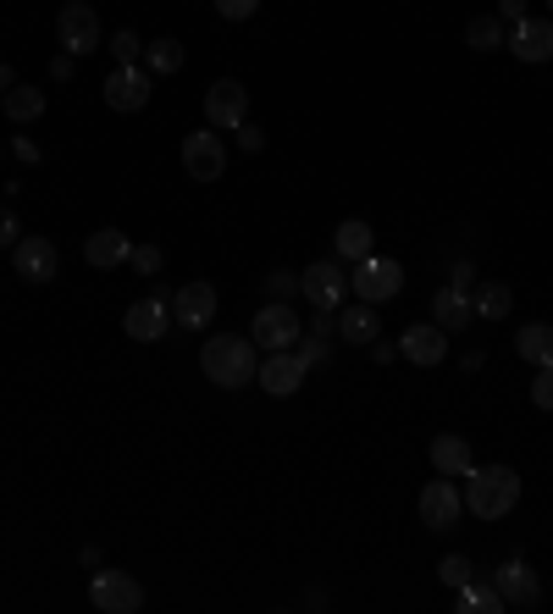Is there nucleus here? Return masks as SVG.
<instances>
[{"label":"nucleus","mask_w":553,"mask_h":614,"mask_svg":"<svg viewBox=\"0 0 553 614\" xmlns=\"http://www.w3.org/2000/svg\"><path fill=\"white\" fill-rule=\"evenodd\" d=\"M200 366H205V377H211L216 388H244V382H255V371H260V349H255V338L216 332V338L200 349Z\"/></svg>","instance_id":"1"},{"label":"nucleus","mask_w":553,"mask_h":614,"mask_svg":"<svg viewBox=\"0 0 553 614\" xmlns=\"http://www.w3.org/2000/svg\"><path fill=\"white\" fill-rule=\"evenodd\" d=\"M520 504V476L509 465H476L465 476V509L481 515V520H498Z\"/></svg>","instance_id":"2"},{"label":"nucleus","mask_w":553,"mask_h":614,"mask_svg":"<svg viewBox=\"0 0 553 614\" xmlns=\"http://www.w3.org/2000/svg\"><path fill=\"white\" fill-rule=\"evenodd\" d=\"M349 288H354L365 305H382V299H393V294L404 288V266L387 261V255H365V261H354Z\"/></svg>","instance_id":"3"},{"label":"nucleus","mask_w":553,"mask_h":614,"mask_svg":"<svg viewBox=\"0 0 553 614\" xmlns=\"http://www.w3.org/2000/svg\"><path fill=\"white\" fill-rule=\"evenodd\" d=\"M249 338H255V349H260V354H272V349H294V343L305 338V321H299V310H288L283 299H272L266 310H255Z\"/></svg>","instance_id":"4"},{"label":"nucleus","mask_w":553,"mask_h":614,"mask_svg":"<svg viewBox=\"0 0 553 614\" xmlns=\"http://www.w3.org/2000/svg\"><path fill=\"white\" fill-rule=\"evenodd\" d=\"M89 603H95L100 614H139V608H145V586H139L134 575H123V570H100V575L89 581Z\"/></svg>","instance_id":"5"},{"label":"nucleus","mask_w":553,"mask_h":614,"mask_svg":"<svg viewBox=\"0 0 553 614\" xmlns=\"http://www.w3.org/2000/svg\"><path fill=\"white\" fill-rule=\"evenodd\" d=\"M205 123L238 134V128L249 123V89H244L238 78H216V84L205 89Z\"/></svg>","instance_id":"6"},{"label":"nucleus","mask_w":553,"mask_h":614,"mask_svg":"<svg viewBox=\"0 0 553 614\" xmlns=\"http://www.w3.org/2000/svg\"><path fill=\"white\" fill-rule=\"evenodd\" d=\"M465 515V493L454 487V476H437L432 487H421V526L426 531H454Z\"/></svg>","instance_id":"7"},{"label":"nucleus","mask_w":553,"mask_h":614,"mask_svg":"<svg viewBox=\"0 0 553 614\" xmlns=\"http://www.w3.org/2000/svg\"><path fill=\"white\" fill-rule=\"evenodd\" d=\"M56 34H62V51H67V56H89V51H100V18H95L89 0H73V7H62Z\"/></svg>","instance_id":"8"},{"label":"nucleus","mask_w":553,"mask_h":614,"mask_svg":"<svg viewBox=\"0 0 553 614\" xmlns=\"http://www.w3.org/2000/svg\"><path fill=\"white\" fill-rule=\"evenodd\" d=\"M183 167H189L194 183H216V178L227 172V145H222V134H211V128L189 134V139H183Z\"/></svg>","instance_id":"9"},{"label":"nucleus","mask_w":553,"mask_h":614,"mask_svg":"<svg viewBox=\"0 0 553 614\" xmlns=\"http://www.w3.org/2000/svg\"><path fill=\"white\" fill-rule=\"evenodd\" d=\"M299 294H305L316 310H338L343 294H349V272H343L338 261H316V266L299 277Z\"/></svg>","instance_id":"10"},{"label":"nucleus","mask_w":553,"mask_h":614,"mask_svg":"<svg viewBox=\"0 0 553 614\" xmlns=\"http://www.w3.org/2000/svg\"><path fill=\"white\" fill-rule=\"evenodd\" d=\"M12 266H18V277H23V283H56L62 255H56V244H51V239H18Z\"/></svg>","instance_id":"11"},{"label":"nucleus","mask_w":553,"mask_h":614,"mask_svg":"<svg viewBox=\"0 0 553 614\" xmlns=\"http://www.w3.org/2000/svg\"><path fill=\"white\" fill-rule=\"evenodd\" d=\"M260 388L272 393V399H288V393H299V382H305V360L294 354V349H272V354H260Z\"/></svg>","instance_id":"12"},{"label":"nucleus","mask_w":553,"mask_h":614,"mask_svg":"<svg viewBox=\"0 0 553 614\" xmlns=\"http://www.w3.org/2000/svg\"><path fill=\"white\" fill-rule=\"evenodd\" d=\"M509 51L520 62H553V23L547 18H520L509 23Z\"/></svg>","instance_id":"13"},{"label":"nucleus","mask_w":553,"mask_h":614,"mask_svg":"<svg viewBox=\"0 0 553 614\" xmlns=\"http://www.w3.org/2000/svg\"><path fill=\"white\" fill-rule=\"evenodd\" d=\"M145 100H150L145 67H117V73L106 78V106H111V112H145Z\"/></svg>","instance_id":"14"},{"label":"nucleus","mask_w":553,"mask_h":614,"mask_svg":"<svg viewBox=\"0 0 553 614\" xmlns=\"http://www.w3.org/2000/svg\"><path fill=\"white\" fill-rule=\"evenodd\" d=\"M172 316L183 321V327H211V316H216V288L211 283H183L178 288V299H172Z\"/></svg>","instance_id":"15"},{"label":"nucleus","mask_w":553,"mask_h":614,"mask_svg":"<svg viewBox=\"0 0 553 614\" xmlns=\"http://www.w3.org/2000/svg\"><path fill=\"white\" fill-rule=\"evenodd\" d=\"M492 586L503 592V603H514V608H531L536 597H542V581L531 575V564L525 559H509L498 575H492Z\"/></svg>","instance_id":"16"},{"label":"nucleus","mask_w":553,"mask_h":614,"mask_svg":"<svg viewBox=\"0 0 553 614\" xmlns=\"http://www.w3.org/2000/svg\"><path fill=\"white\" fill-rule=\"evenodd\" d=\"M167 321H172L167 299H139V305H128V316H123V327H128L134 343H156V338L167 332Z\"/></svg>","instance_id":"17"},{"label":"nucleus","mask_w":553,"mask_h":614,"mask_svg":"<svg viewBox=\"0 0 553 614\" xmlns=\"http://www.w3.org/2000/svg\"><path fill=\"white\" fill-rule=\"evenodd\" d=\"M398 354H410L415 366H437L443 354H448V332L432 321V327H404V338H398Z\"/></svg>","instance_id":"18"},{"label":"nucleus","mask_w":553,"mask_h":614,"mask_svg":"<svg viewBox=\"0 0 553 614\" xmlns=\"http://www.w3.org/2000/svg\"><path fill=\"white\" fill-rule=\"evenodd\" d=\"M84 255H89V266L111 272V266H123V261L134 255V244H128V233H123V227H100V233H89Z\"/></svg>","instance_id":"19"},{"label":"nucleus","mask_w":553,"mask_h":614,"mask_svg":"<svg viewBox=\"0 0 553 614\" xmlns=\"http://www.w3.org/2000/svg\"><path fill=\"white\" fill-rule=\"evenodd\" d=\"M338 332H343V343L365 349V343H376V338H382V316L360 299L354 310H338Z\"/></svg>","instance_id":"20"},{"label":"nucleus","mask_w":553,"mask_h":614,"mask_svg":"<svg viewBox=\"0 0 553 614\" xmlns=\"http://www.w3.org/2000/svg\"><path fill=\"white\" fill-rule=\"evenodd\" d=\"M432 465H437V476H470V470H476L470 443H465V437H454V432L432 437Z\"/></svg>","instance_id":"21"},{"label":"nucleus","mask_w":553,"mask_h":614,"mask_svg":"<svg viewBox=\"0 0 553 614\" xmlns=\"http://www.w3.org/2000/svg\"><path fill=\"white\" fill-rule=\"evenodd\" d=\"M470 316H476V305H470L459 288H437V299H432V321H437L443 332H459V327H470Z\"/></svg>","instance_id":"22"},{"label":"nucleus","mask_w":553,"mask_h":614,"mask_svg":"<svg viewBox=\"0 0 553 614\" xmlns=\"http://www.w3.org/2000/svg\"><path fill=\"white\" fill-rule=\"evenodd\" d=\"M514 349H520V360H531V366H553V327H547V321L520 327V332H514Z\"/></svg>","instance_id":"23"},{"label":"nucleus","mask_w":553,"mask_h":614,"mask_svg":"<svg viewBox=\"0 0 553 614\" xmlns=\"http://www.w3.org/2000/svg\"><path fill=\"white\" fill-rule=\"evenodd\" d=\"M7 117H12V123H40V117H45V89L12 84V89H7Z\"/></svg>","instance_id":"24"},{"label":"nucleus","mask_w":553,"mask_h":614,"mask_svg":"<svg viewBox=\"0 0 553 614\" xmlns=\"http://www.w3.org/2000/svg\"><path fill=\"white\" fill-rule=\"evenodd\" d=\"M465 45L470 51H498V45H509V23L492 12V18H476L470 29H465Z\"/></svg>","instance_id":"25"},{"label":"nucleus","mask_w":553,"mask_h":614,"mask_svg":"<svg viewBox=\"0 0 553 614\" xmlns=\"http://www.w3.org/2000/svg\"><path fill=\"white\" fill-rule=\"evenodd\" d=\"M332 244H338V261H365L371 255V222H343Z\"/></svg>","instance_id":"26"},{"label":"nucleus","mask_w":553,"mask_h":614,"mask_svg":"<svg viewBox=\"0 0 553 614\" xmlns=\"http://www.w3.org/2000/svg\"><path fill=\"white\" fill-rule=\"evenodd\" d=\"M470 305H476V316H487V321H503V316H509V305H514V294H509L503 283H481Z\"/></svg>","instance_id":"27"},{"label":"nucleus","mask_w":553,"mask_h":614,"mask_svg":"<svg viewBox=\"0 0 553 614\" xmlns=\"http://www.w3.org/2000/svg\"><path fill=\"white\" fill-rule=\"evenodd\" d=\"M145 56H150V73H178L183 67V45L178 40H156Z\"/></svg>","instance_id":"28"},{"label":"nucleus","mask_w":553,"mask_h":614,"mask_svg":"<svg viewBox=\"0 0 553 614\" xmlns=\"http://www.w3.org/2000/svg\"><path fill=\"white\" fill-rule=\"evenodd\" d=\"M139 51H145V45H139L134 29H117V34H111V56H117V67H139Z\"/></svg>","instance_id":"29"},{"label":"nucleus","mask_w":553,"mask_h":614,"mask_svg":"<svg viewBox=\"0 0 553 614\" xmlns=\"http://www.w3.org/2000/svg\"><path fill=\"white\" fill-rule=\"evenodd\" d=\"M437 575H443V581L459 592V586H470V559H465V553H448V559L437 564Z\"/></svg>","instance_id":"30"},{"label":"nucleus","mask_w":553,"mask_h":614,"mask_svg":"<svg viewBox=\"0 0 553 614\" xmlns=\"http://www.w3.org/2000/svg\"><path fill=\"white\" fill-rule=\"evenodd\" d=\"M531 404H536V410H553V366H536V382H531Z\"/></svg>","instance_id":"31"},{"label":"nucleus","mask_w":553,"mask_h":614,"mask_svg":"<svg viewBox=\"0 0 553 614\" xmlns=\"http://www.w3.org/2000/svg\"><path fill=\"white\" fill-rule=\"evenodd\" d=\"M294 354H299V360H305V371H310V366H321V360H327V338H316V332H310V338H299V343H294Z\"/></svg>","instance_id":"32"},{"label":"nucleus","mask_w":553,"mask_h":614,"mask_svg":"<svg viewBox=\"0 0 553 614\" xmlns=\"http://www.w3.org/2000/svg\"><path fill=\"white\" fill-rule=\"evenodd\" d=\"M128 261H134V272H145V277H156V272H161V250H156V244H139Z\"/></svg>","instance_id":"33"},{"label":"nucleus","mask_w":553,"mask_h":614,"mask_svg":"<svg viewBox=\"0 0 553 614\" xmlns=\"http://www.w3.org/2000/svg\"><path fill=\"white\" fill-rule=\"evenodd\" d=\"M465 592V586H459ZM465 608H503V592L498 586H476V592H465Z\"/></svg>","instance_id":"34"},{"label":"nucleus","mask_w":553,"mask_h":614,"mask_svg":"<svg viewBox=\"0 0 553 614\" xmlns=\"http://www.w3.org/2000/svg\"><path fill=\"white\" fill-rule=\"evenodd\" d=\"M255 7H260V0H216V12H222L227 23H244V18H255Z\"/></svg>","instance_id":"35"},{"label":"nucleus","mask_w":553,"mask_h":614,"mask_svg":"<svg viewBox=\"0 0 553 614\" xmlns=\"http://www.w3.org/2000/svg\"><path fill=\"white\" fill-rule=\"evenodd\" d=\"M294 288H299V277H288V272H272V277H266V294H272V299H288Z\"/></svg>","instance_id":"36"},{"label":"nucleus","mask_w":553,"mask_h":614,"mask_svg":"<svg viewBox=\"0 0 553 614\" xmlns=\"http://www.w3.org/2000/svg\"><path fill=\"white\" fill-rule=\"evenodd\" d=\"M18 239H23V233H18V216L0 211V250H18Z\"/></svg>","instance_id":"37"},{"label":"nucleus","mask_w":553,"mask_h":614,"mask_svg":"<svg viewBox=\"0 0 553 614\" xmlns=\"http://www.w3.org/2000/svg\"><path fill=\"white\" fill-rule=\"evenodd\" d=\"M238 145H244V150H266V134H260L255 123H244V128H238Z\"/></svg>","instance_id":"38"},{"label":"nucleus","mask_w":553,"mask_h":614,"mask_svg":"<svg viewBox=\"0 0 553 614\" xmlns=\"http://www.w3.org/2000/svg\"><path fill=\"white\" fill-rule=\"evenodd\" d=\"M470 277H476V272H470V261H454V277H448V288H459V294H465V288H470Z\"/></svg>","instance_id":"39"},{"label":"nucleus","mask_w":553,"mask_h":614,"mask_svg":"<svg viewBox=\"0 0 553 614\" xmlns=\"http://www.w3.org/2000/svg\"><path fill=\"white\" fill-rule=\"evenodd\" d=\"M498 18H503V23H520V18H525V0H498Z\"/></svg>","instance_id":"40"},{"label":"nucleus","mask_w":553,"mask_h":614,"mask_svg":"<svg viewBox=\"0 0 553 614\" xmlns=\"http://www.w3.org/2000/svg\"><path fill=\"white\" fill-rule=\"evenodd\" d=\"M310 332L327 338V332H332V310H316V316H310Z\"/></svg>","instance_id":"41"},{"label":"nucleus","mask_w":553,"mask_h":614,"mask_svg":"<svg viewBox=\"0 0 553 614\" xmlns=\"http://www.w3.org/2000/svg\"><path fill=\"white\" fill-rule=\"evenodd\" d=\"M393 354H398V349H393V343H382V338H376V343H371V360H376V366H387V360H393Z\"/></svg>","instance_id":"42"},{"label":"nucleus","mask_w":553,"mask_h":614,"mask_svg":"<svg viewBox=\"0 0 553 614\" xmlns=\"http://www.w3.org/2000/svg\"><path fill=\"white\" fill-rule=\"evenodd\" d=\"M0 89H12V67H0Z\"/></svg>","instance_id":"43"},{"label":"nucleus","mask_w":553,"mask_h":614,"mask_svg":"<svg viewBox=\"0 0 553 614\" xmlns=\"http://www.w3.org/2000/svg\"><path fill=\"white\" fill-rule=\"evenodd\" d=\"M547 12H553V0H547Z\"/></svg>","instance_id":"44"}]
</instances>
